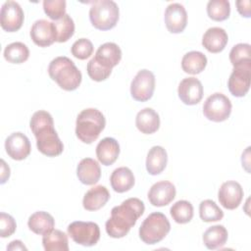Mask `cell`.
<instances>
[{
	"instance_id": "obj_1",
	"label": "cell",
	"mask_w": 251,
	"mask_h": 251,
	"mask_svg": "<svg viewBox=\"0 0 251 251\" xmlns=\"http://www.w3.org/2000/svg\"><path fill=\"white\" fill-rule=\"evenodd\" d=\"M29 126L36 138L40 153L47 157H56L64 150V145L54 128L52 116L43 110L36 111L29 122Z\"/></svg>"
},
{
	"instance_id": "obj_2",
	"label": "cell",
	"mask_w": 251,
	"mask_h": 251,
	"mask_svg": "<svg viewBox=\"0 0 251 251\" xmlns=\"http://www.w3.org/2000/svg\"><path fill=\"white\" fill-rule=\"evenodd\" d=\"M144 203L138 198H128L111 211V217L106 222L105 228L109 236L122 238L126 236L137 220L143 215Z\"/></svg>"
},
{
	"instance_id": "obj_3",
	"label": "cell",
	"mask_w": 251,
	"mask_h": 251,
	"mask_svg": "<svg viewBox=\"0 0 251 251\" xmlns=\"http://www.w3.org/2000/svg\"><path fill=\"white\" fill-rule=\"evenodd\" d=\"M49 76L64 90H75L82 79L80 71L68 57L59 56L53 59L48 66Z\"/></svg>"
},
{
	"instance_id": "obj_4",
	"label": "cell",
	"mask_w": 251,
	"mask_h": 251,
	"mask_svg": "<svg viewBox=\"0 0 251 251\" xmlns=\"http://www.w3.org/2000/svg\"><path fill=\"white\" fill-rule=\"evenodd\" d=\"M104 115L95 108L82 110L75 122V135L83 143L90 144L95 141L105 128Z\"/></svg>"
},
{
	"instance_id": "obj_5",
	"label": "cell",
	"mask_w": 251,
	"mask_h": 251,
	"mask_svg": "<svg viewBox=\"0 0 251 251\" xmlns=\"http://www.w3.org/2000/svg\"><path fill=\"white\" fill-rule=\"evenodd\" d=\"M171 229V224L167 217L160 212L151 213L146 217L139 227L140 239L148 245L162 241Z\"/></svg>"
},
{
	"instance_id": "obj_6",
	"label": "cell",
	"mask_w": 251,
	"mask_h": 251,
	"mask_svg": "<svg viewBox=\"0 0 251 251\" xmlns=\"http://www.w3.org/2000/svg\"><path fill=\"white\" fill-rule=\"evenodd\" d=\"M120 11L116 2L112 0L94 1L89 10L91 25L99 30H109L116 26Z\"/></svg>"
},
{
	"instance_id": "obj_7",
	"label": "cell",
	"mask_w": 251,
	"mask_h": 251,
	"mask_svg": "<svg viewBox=\"0 0 251 251\" xmlns=\"http://www.w3.org/2000/svg\"><path fill=\"white\" fill-rule=\"evenodd\" d=\"M68 235L76 243L90 247L100 238L99 226L93 222H73L68 226Z\"/></svg>"
},
{
	"instance_id": "obj_8",
	"label": "cell",
	"mask_w": 251,
	"mask_h": 251,
	"mask_svg": "<svg viewBox=\"0 0 251 251\" xmlns=\"http://www.w3.org/2000/svg\"><path fill=\"white\" fill-rule=\"evenodd\" d=\"M231 102L225 94L216 92L210 95L203 105L204 116L212 122L220 123L228 119L231 113Z\"/></svg>"
},
{
	"instance_id": "obj_9",
	"label": "cell",
	"mask_w": 251,
	"mask_h": 251,
	"mask_svg": "<svg viewBox=\"0 0 251 251\" xmlns=\"http://www.w3.org/2000/svg\"><path fill=\"white\" fill-rule=\"evenodd\" d=\"M251 62H246L233 67L227 80L229 92L235 97H243L250 88Z\"/></svg>"
},
{
	"instance_id": "obj_10",
	"label": "cell",
	"mask_w": 251,
	"mask_h": 251,
	"mask_svg": "<svg viewBox=\"0 0 251 251\" xmlns=\"http://www.w3.org/2000/svg\"><path fill=\"white\" fill-rule=\"evenodd\" d=\"M155 90V75L149 70L139 71L130 83L131 97L138 102L151 99Z\"/></svg>"
},
{
	"instance_id": "obj_11",
	"label": "cell",
	"mask_w": 251,
	"mask_h": 251,
	"mask_svg": "<svg viewBox=\"0 0 251 251\" xmlns=\"http://www.w3.org/2000/svg\"><path fill=\"white\" fill-rule=\"evenodd\" d=\"M25 15L20 4L15 1H6L1 8L0 25L8 32L18 31L24 23Z\"/></svg>"
},
{
	"instance_id": "obj_12",
	"label": "cell",
	"mask_w": 251,
	"mask_h": 251,
	"mask_svg": "<svg viewBox=\"0 0 251 251\" xmlns=\"http://www.w3.org/2000/svg\"><path fill=\"white\" fill-rule=\"evenodd\" d=\"M203 85L201 81L193 76L183 78L177 88L179 99L185 105H196L203 97Z\"/></svg>"
},
{
	"instance_id": "obj_13",
	"label": "cell",
	"mask_w": 251,
	"mask_h": 251,
	"mask_svg": "<svg viewBox=\"0 0 251 251\" xmlns=\"http://www.w3.org/2000/svg\"><path fill=\"white\" fill-rule=\"evenodd\" d=\"M218 198L220 204L224 208L234 210L242 201L243 189L237 181L227 180L221 185L218 192Z\"/></svg>"
},
{
	"instance_id": "obj_14",
	"label": "cell",
	"mask_w": 251,
	"mask_h": 251,
	"mask_svg": "<svg viewBox=\"0 0 251 251\" xmlns=\"http://www.w3.org/2000/svg\"><path fill=\"white\" fill-rule=\"evenodd\" d=\"M5 149L8 156L16 161L25 159L31 151L27 136L20 131L14 132L6 138Z\"/></svg>"
},
{
	"instance_id": "obj_15",
	"label": "cell",
	"mask_w": 251,
	"mask_h": 251,
	"mask_svg": "<svg viewBox=\"0 0 251 251\" xmlns=\"http://www.w3.org/2000/svg\"><path fill=\"white\" fill-rule=\"evenodd\" d=\"M175 185L168 181L162 180L154 183L148 191V200L155 207H163L170 204L176 197Z\"/></svg>"
},
{
	"instance_id": "obj_16",
	"label": "cell",
	"mask_w": 251,
	"mask_h": 251,
	"mask_svg": "<svg viewBox=\"0 0 251 251\" xmlns=\"http://www.w3.org/2000/svg\"><path fill=\"white\" fill-rule=\"evenodd\" d=\"M187 24V14L185 8L179 3L170 4L165 11V25L172 33H180Z\"/></svg>"
},
{
	"instance_id": "obj_17",
	"label": "cell",
	"mask_w": 251,
	"mask_h": 251,
	"mask_svg": "<svg viewBox=\"0 0 251 251\" xmlns=\"http://www.w3.org/2000/svg\"><path fill=\"white\" fill-rule=\"evenodd\" d=\"M93 59L102 68L112 71L122 59V50L116 43L106 42L98 47Z\"/></svg>"
},
{
	"instance_id": "obj_18",
	"label": "cell",
	"mask_w": 251,
	"mask_h": 251,
	"mask_svg": "<svg viewBox=\"0 0 251 251\" xmlns=\"http://www.w3.org/2000/svg\"><path fill=\"white\" fill-rule=\"evenodd\" d=\"M30 37L34 44L39 47L52 45L55 40L53 24L46 20H37L30 28Z\"/></svg>"
},
{
	"instance_id": "obj_19",
	"label": "cell",
	"mask_w": 251,
	"mask_h": 251,
	"mask_svg": "<svg viewBox=\"0 0 251 251\" xmlns=\"http://www.w3.org/2000/svg\"><path fill=\"white\" fill-rule=\"evenodd\" d=\"M227 41L228 36L226 31L219 26L208 28L202 37V45L211 53L222 52L227 44Z\"/></svg>"
},
{
	"instance_id": "obj_20",
	"label": "cell",
	"mask_w": 251,
	"mask_h": 251,
	"mask_svg": "<svg viewBox=\"0 0 251 251\" xmlns=\"http://www.w3.org/2000/svg\"><path fill=\"white\" fill-rule=\"evenodd\" d=\"M76 176L78 180L85 185L95 184L101 176L100 165L92 158H84L77 165Z\"/></svg>"
},
{
	"instance_id": "obj_21",
	"label": "cell",
	"mask_w": 251,
	"mask_h": 251,
	"mask_svg": "<svg viewBox=\"0 0 251 251\" xmlns=\"http://www.w3.org/2000/svg\"><path fill=\"white\" fill-rule=\"evenodd\" d=\"M120 155V145L113 137H105L96 146L98 161L104 166L113 165Z\"/></svg>"
},
{
	"instance_id": "obj_22",
	"label": "cell",
	"mask_w": 251,
	"mask_h": 251,
	"mask_svg": "<svg viewBox=\"0 0 251 251\" xmlns=\"http://www.w3.org/2000/svg\"><path fill=\"white\" fill-rule=\"evenodd\" d=\"M135 126L144 134H152L160 127V117L152 108H144L135 118Z\"/></svg>"
},
{
	"instance_id": "obj_23",
	"label": "cell",
	"mask_w": 251,
	"mask_h": 251,
	"mask_svg": "<svg viewBox=\"0 0 251 251\" xmlns=\"http://www.w3.org/2000/svg\"><path fill=\"white\" fill-rule=\"evenodd\" d=\"M109 199L110 193L108 189L103 185H96L84 194L82 205L87 211H97L104 207Z\"/></svg>"
},
{
	"instance_id": "obj_24",
	"label": "cell",
	"mask_w": 251,
	"mask_h": 251,
	"mask_svg": "<svg viewBox=\"0 0 251 251\" xmlns=\"http://www.w3.org/2000/svg\"><path fill=\"white\" fill-rule=\"evenodd\" d=\"M111 186L114 191L118 193H124L132 188L135 182L133 173L126 167H120L112 173L110 176Z\"/></svg>"
},
{
	"instance_id": "obj_25",
	"label": "cell",
	"mask_w": 251,
	"mask_h": 251,
	"mask_svg": "<svg viewBox=\"0 0 251 251\" xmlns=\"http://www.w3.org/2000/svg\"><path fill=\"white\" fill-rule=\"evenodd\" d=\"M168 163L167 151L162 146H153L147 154L146 170L148 174L157 176L161 174Z\"/></svg>"
},
{
	"instance_id": "obj_26",
	"label": "cell",
	"mask_w": 251,
	"mask_h": 251,
	"mask_svg": "<svg viewBox=\"0 0 251 251\" xmlns=\"http://www.w3.org/2000/svg\"><path fill=\"white\" fill-rule=\"evenodd\" d=\"M27 226L32 232L43 235L54 228L55 220L49 213L38 211L28 218Z\"/></svg>"
},
{
	"instance_id": "obj_27",
	"label": "cell",
	"mask_w": 251,
	"mask_h": 251,
	"mask_svg": "<svg viewBox=\"0 0 251 251\" xmlns=\"http://www.w3.org/2000/svg\"><path fill=\"white\" fill-rule=\"evenodd\" d=\"M227 236L226 228L222 225H216L207 228L203 233V242L208 249L215 250L226 244Z\"/></svg>"
},
{
	"instance_id": "obj_28",
	"label": "cell",
	"mask_w": 251,
	"mask_h": 251,
	"mask_svg": "<svg viewBox=\"0 0 251 251\" xmlns=\"http://www.w3.org/2000/svg\"><path fill=\"white\" fill-rule=\"evenodd\" d=\"M207 65L206 56L200 51H190L181 59L182 71L190 75H198L204 71Z\"/></svg>"
},
{
	"instance_id": "obj_29",
	"label": "cell",
	"mask_w": 251,
	"mask_h": 251,
	"mask_svg": "<svg viewBox=\"0 0 251 251\" xmlns=\"http://www.w3.org/2000/svg\"><path fill=\"white\" fill-rule=\"evenodd\" d=\"M42 244L46 251H69L68 235L59 229H52L43 234Z\"/></svg>"
},
{
	"instance_id": "obj_30",
	"label": "cell",
	"mask_w": 251,
	"mask_h": 251,
	"mask_svg": "<svg viewBox=\"0 0 251 251\" xmlns=\"http://www.w3.org/2000/svg\"><path fill=\"white\" fill-rule=\"evenodd\" d=\"M52 24L55 34V40L57 42H67L75 33L74 20L68 14H66L60 20L54 21Z\"/></svg>"
},
{
	"instance_id": "obj_31",
	"label": "cell",
	"mask_w": 251,
	"mask_h": 251,
	"mask_svg": "<svg viewBox=\"0 0 251 251\" xmlns=\"http://www.w3.org/2000/svg\"><path fill=\"white\" fill-rule=\"evenodd\" d=\"M29 57V50L23 42H13L5 47L4 58L9 63L22 64Z\"/></svg>"
},
{
	"instance_id": "obj_32",
	"label": "cell",
	"mask_w": 251,
	"mask_h": 251,
	"mask_svg": "<svg viewBox=\"0 0 251 251\" xmlns=\"http://www.w3.org/2000/svg\"><path fill=\"white\" fill-rule=\"evenodd\" d=\"M170 213L176 223L187 224L193 218V206L186 200H179L171 207Z\"/></svg>"
},
{
	"instance_id": "obj_33",
	"label": "cell",
	"mask_w": 251,
	"mask_h": 251,
	"mask_svg": "<svg viewBox=\"0 0 251 251\" xmlns=\"http://www.w3.org/2000/svg\"><path fill=\"white\" fill-rule=\"evenodd\" d=\"M207 14L213 21H225L229 17L230 4L227 0H211L207 4Z\"/></svg>"
},
{
	"instance_id": "obj_34",
	"label": "cell",
	"mask_w": 251,
	"mask_h": 251,
	"mask_svg": "<svg viewBox=\"0 0 251 251\" xmlns=\"http://www.w3.org/2000/svg\"><path fill=\"white\" fill-rule=\"evenodd\" d=\"M199 215L203 222H218L224 218V212L220 207L210 199L203 200L199 205Z\"/></svg>"
},
{
	"instance_id": "obj_35",
	"label": "cell",
	"mask_w": 251,
	"mask_h": 251,
	"mask_svg": "<svg viewBox=\"0 0 251 251\" xmlns=\"http://www.w3.org/2000/svg\"><path fill=\"white\" fill-rule=\"evenodd\" d=\"M250 44L248 43H238L234 45L229 52V61L231 65L237 66L246 62H251V52Z\"/></svg>"
},
{
	"instance_id": "obj_36",
	"label": "cell",
	"mask_w": 251,
	"mask_h": 251,
	"mask_svg": "<svg viewBox=\"0 0 251 251\" xmlns=\"http://www.w3.org/2000/svg\"><path fill=\"white\" fill-rule=\"evenodd\" d=\"M43 10L51 20L58 21L66 15V1L65 0H44Z\"/></svg>"
},
{
	"instance_id": "obj_37",
	"label": "cell",
	"mask_w": 251,
	"mask_h": 251,
	"mask_svg": "<svg viewBox=\"0 0 251 251\" xmlns=\"http://www.w3.org/2000/svg\"><path fill=\"white\" fill-rule=\"evenodd\" d=\"M71 52L76 59L85 60L92 55L93 44L87 38H79L72 45Z\"/></svg>"
},
{
	"instance_id": "obj_38",
	"label": "cell",
	"mask_w": 251,
	"mask_h": 251,
	"mask_svg": "<svg viewBox=\"0 0 251 251\" xmlns=\"http://www.w3.org/2000/svg\"><path fill=\"white\" fill-rule=\"evenodd\" d=\"M86 71L89 77L94 81H103L107 79L112 73L111 70H106L99 66L93 58L87 63Z\"/></svg>"
},
{
	"instance_id": "obj_39",
	"label": "cell",
	"mask_w": 251,
	"mask_h": 251,
	"mask_svg": "<svg viewBox=\"0 0 251 251\" xmlns=\"http://www.w3.org/2000/svg\"><path fill=\"white\" fill-rule=\"evenodd\" d=\"M17 228V224L14 218L4 212L0 213V236L5 238L11 236Z\"/></svg>"
},
{
	"instance_id": "obj_40",
	"label": "cell",
	"mask_w": 251,
	"mask_h": 251,
	"mask_svg": "<svg viewBox=\"0 0 251 251\" xmlns=\"http://www.w3.org/2000/svg\"><path fill=\"white\" fill-rule=\"evenodd\" d=\"M238 13L245 18H250L251 16V2L250 0H239L235 2Z\"/></svg>"
},
{
	"instance_id": "obj_41",
	"label": "cell",
	"mask_w": 251,
	"mask_h": 251,
	"mask_svg": "<svg viewBox=\"0 0 251 251\" xmlns=\"http://www.w3.org/2000/svg\"><path fill=\"white\" fill-rule=\"evenodd\" d=\"M10 176V168L9 166L6 164V162L2 159L1 160V184H4Z\"/></svg>"
},
{
	"instance_id": "obj_42",
	"label": "cell",
	"mask_w": 251,
	"mask_h": 251,
	"mask_svg": "<svg viewBox=\"0 0 251 251\" xmlns=\"http://www.w3.org/2000/svg\"><path fill=\"white\" fill-rule=\"evenodd\" d=\"M7 250H27L21 240H13L7 246Z\"/></svg>"
}]
</instances>
